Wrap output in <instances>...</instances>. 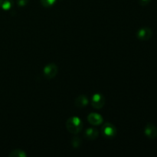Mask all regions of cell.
<instances>
[{"mask_svg":"<svg viewBox=\"0 0 157 157\" xmlns=\"http://www.w3.org/2000/svg\"><path fill=\"white\" fill-rule=\"evenodd\" d=\"M89 100L86 95H80L75 99V104L78 108H83L88 104Z\"/></svg>","mask_w":157,"mask_h":157,"instance_id":"9","label":"cell"},{"mask_svg":"<svg viewBox=\"0 0 157 157\" xmlns=\"http://www.w3.org/2000/svg\"><path fill=\"white\" fill-rule=\"evenodd\" d=\"M153 35L151 29L149 27H143L136 32V38L140 41H148Z\"/></svg>","mask_w":157,"mask_h":157,"instance_id":"5","label":"cell"},{"mask_svg":"<svg viewBox=\"0 0 157 157\" xmlns=\"http://www.w3.org/2000/svg\"><path fill=\"white\" fill-rule=\"evenodd\" d=\"M98 136H99V132L94 128H87L84 133V137L88 140H94L98 139Z\"/></svg>","mask_w":157,"mask_h":157,"instance_id":"8","label":"cell"},{"mask_svg":"<svg viewBox=\"0 0 157 157\" xmlns=\"http://www.w3.org/2000/svg\"><path fill=\"white\" fill-rule=\"evenodd\" d=\"M13 0H0V9L4 11H9L13 7Z\"/></svg>","mask_w":157,"mask_h":157,"instance_id":"10","label":"cell"},{"mask_svg":"<svg viewBox=\"0 0 157 157\" xmlns=\"http://www.w3.org/2000/svg\"><path fill=\"white\" fill-rule=\"evenodd\" d=\"M87 121L91 125L98 126L102 124L104 121V118L99 113H91L87 116Z\"/></svg>","mask_w":157,"mask_h":157,"instance_id":"7","label":"cell"},{"mask_svg":"<svg viewBox=\"0 0 157 157\" xmlns=\"http://www.w3.org/2000/svg\"><path fill=\"white\" fill-rule=\"evenodd\" d=\"M29 0H17V4L19 7H24L29 3Z\"/></svg>","mask_w":157,"mask_h":157,"instance_id":"14","label":"cell"},{"mask_svg":"<svg viewBox=\"0 0 157 157\" xmlns=\"http://www.w3.org/2000/svg\"><path fill=\"white\" fill-rule=\"evenodd\" d=\"M90 104L94 108L100 110L105 105V98L100 93L94 94L90 99Z\"/></svg>","mask_w":157,"mask_h":157,"instance_id":"4","label":"cell"},{"mask_svg":"<svg viewBox=\"0 0 157 157\" xmlns=\"http://www.w3.org/2000/svg\"><path fill=\"white\" fill-rule=\"evenodd\" d=\"M102 133L107 139H113L117 135L116 127L110 123H106L102 127Z\"/></svg>","mask_w":157,"mask_h":157,"instance_id":"3","label":"cell"},{"mask_svg":"<svg viewBox=\"0 0 157 157\" xmlns=\"http://www.w3.org/2000/svg\"><path fill=\"white\" fill-rule=\"evenodd\" d=\"M81 144H82V141H81V138L79 137H74L71 140V144L72 147H75V148H78V147H81Z\"/></svg>","mask_w":157,"mask_h":157,"instance_id":"13","label":"cell"},{"mask_svg":"<svg viewBox=\"0 0 157 157\" xmlns=\"http://www.w3.org/2000/svg\"><path fill=\"white\" fill-rule=\"evenodd\" d=\"M9 157H26L27 154L25 153V152L22 150H20V149H17V150H14L11 152L9 154Z\"/></svg>","mask_w":157,"mask_h":157,"instance_id":"11","label":"cell"},{"mask_svg":"<svg viewBox=\"0 0 157 157\" xmlns=\"http://www.w3.org/2000/svg\"><path fill=\"white\" fill-rule=\"evenodd\" d=\"M66 128L69 133L78 134L81 133L83 129V123L81 118L78 117H72L66 121Z\"/></svg>","mask_w":157,"mask_h":157,"instance_id":"1","label":"cell"},{"mask_svg":"<svg viewBox=\"0 0 157 157\" xmlns=\"http://www.w3.org/2000/svg\"><path fill=\"white\" fill-rule=\"evenodd\" d=\"M144 134L149 139L154 140L157 136V127L154 124H148L144 128Z\"/></svg>","mask_w":157,"mask_h":157,"instance_id":"6","label":"cell"},{"mask_svg":"<svg viewBox=\"0 0 157 157\" xmlns=\"http://www.w3.org/2000/svg\"><path fill=\"white\" fill-rule=\"evenodd\" d=\"M151 2V0H139V3L141 5V6H144L148 5L149 3Z\"/></svg>","mask_w":157,"mask_h":157,"instance_id":"15","label":"cell"},{"mask_svg":"<svg viewBox=\"0 0 157 157\" xmlns=\"http://www.w3.org/2000/svg\"><path fill=\"white\" fill-rule=\"evenodd\" d=\"M57 0H40L41 6L44 8H50L56 3Z\"/></svg>","mask_w":157,"mask_h":157,"instance_id":"12","label":"cell"},{"mask_svg":"<svg viewBox=\"0 0 157 157\" xmlns=\"http://www.w3.org/2000/svg\"><path fill=\"white\" fill-rule=\"evenodd\" d=\"M58 71V67L54 63H50L47 64L43 69V75L46 79H53L56 77Z\"/></svg>","mask_w":157,"mask_h":157,"instance_id":"2","label":"cell"}]
</instances>
